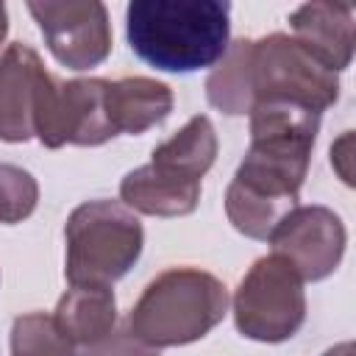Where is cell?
Wrapping results in <instances>:
<instances>
[{
	"mask_svg": "<svg viewBox=\"0 0 356 356\" xmlns=\"http://www.w3.org/2000/svg\"><path fill=\"white\" fill-rule=\"evenodd\" d=\"M331 167L348 186H353V131H345L331 145Z\"/></svg>",
	"mask_w": 356,
	"mask_h": 356,
	"instance_id": "44dd1931",
	"label": "cell"
},
{
	"mask_svg": "<svg viewBox=\"0 0 356 356\" xmlns=\"http://www.w3.org/2000/svg\"><path fill=\"white\" fill-rule=\"evenodd\" d=\"M53 75L31 44L11 42L0 53V142L33 139V122Z\"/></svg>",
	"mask_w": 356,
	"mask_h": 356,
	"instance_id": "30bf717a",
	"label": "cell"
},
{
	"mask_svg": "<svg viewBox=\"0 0 356 356\" xmlns=\"http://www.w3.org/2000/svg\"><path fill=\"white\" fill-rule=\"evenodd\" d=\"M11 356H78L53 314L25 312L11 323Z\"/></svg>",
	"mask_w": 356,
	"mask_h": 356,
	"instance_id": "ac0fdd59",
	"label": "cell"
},
{
	"mask_svg": "<svg viewBox=\"0 0 356 356\" xmlns=\"http://www.w3.org/2000/svg\"><path fill=\"white\" fill-rule=\"evenodd\" d=\"M295 267L270 253L250 264L234 289L231 314L242 337L253 342H286L306 323V289Z\"/></svg>",
	"mask_w": 356,
	"mask_h": 356,
	"instance_id": "5b68a950",
	"label": "cell"
},
{
	"mask_svg": "<svg viewBox=\"0 0 356 356\" xmlns=\"http://www.w3.org/2000/svg\"><path fill=\"white\" fill-rule=\"evenodd\" d=\"M39 203V184L36 178L17 167L0 161V222L17 225L33 214Z\"/></svg>",
	"mask_w": 356,
	"mask_h": 356,
	"instance_id": "d6986e66",
	"label": "cell"
},
{
	"mask_svg": "<svg viewBox=\"0 0 356 356\" xmlns=\"http://www.w3.org/2000/svg\"><path fill=\"white\" fill-rule=\"evenodd\" d=\"M172 103V89L156 78L128 75L120 81H108L106 86V114L117 136H139L156 128L170 117Z\"/></svg>",
	"mask_w": 356,
	"mask_h": 356,
	"instance_id": "4fadbf2b",
	"label": "cell"
},
{
	"mask_svg": "<svg viewBox=\"0 0 356 356\" xmlns=\"http://www.w3.org/2000/svg\"><path fill=\"white\" fill-rule=\"evenodd\" d=\"M250 95L281 97L323 114L339 100V75L289 33H267L250 44Z\"/></svg>",
	"mask_w": 356,
	"mask_h": 356,
	"instance_id": "8992f818",
	"label": "cell"
},
{
	"mask_svg": "<svg viewBox=\"0 0 356 356\" xmlns=\"http://www.w3.org/2000/svg\"><path fill=\"white\" fill-rule=\"evenodd\" d=\"M145 356H153V353H145Z\"/></svg>",
	"mask_w": 356,
	"mask_h": 356,
	"instance_id": "cb8c5ba5",
	"label": "cell"
},
{
	"mask_svg": "<svg viewBox=\"0 0 356 356\" xmlns=\"http://www.w3.org/2000/svg\"><path fill=\"white\" fill-rule=\"evenodd\" d=\"M228 314L225 284L200 267H170L147 281L128 312V334L150 348H181L203 339Z\"/></svg>",
	"mask_w": 356,
	"mask_h": 356,
	"instance_id": "7a4b0ae2",
	"label": "cell"
},
{
	"mask_svg": "<svg viewBox=\"0 0 356 356\" xmlns=\"http://www.w3.org/2000/svg\"><path fill=\"white\" fill-rule=\"evenodd\" d=\"M106 78H53L39 106L33 136L50 150L64 145L97 147L114 139L117 134L106 114Z\"/></svg>",
	"mask_w": 356,
	"mask_h": 356,
	"instance_id": "52a82bcc",
	"label": "cell"
},
{
	"mask_svg": "<svg viewBox=\"0 0 356 356\" xmlns=\"http://www.w3.org/2000/svg\"><path fill=\"white\" fill-rule=\"evenodd\" d=\"M6 36H8V8L6 3H0V44L6 42Z\"/></svg>",
	"mask_w": 356,
	"mask_h": 356,
	"instance_id": "603a6c76",
	"label": "cell"
},
{
	"mask_svg": "<svg viewBox=\"0 0 356 356\" xmlns=\"http://www.w3.org/2000/svg\"><path fill=\"white\" fill-rule=\"evenodd\" d=\"M131 50L161 72L214 67L231 44V3L134 0L125 8Z\"/></svg>",
	"mask_w": 356,
	"mask_h": 356,
	"instance_id": "6da1fadb",
	"label": "cell"
},
{
	"mask_svg": "<svg viewBox=\"0 0 356 356\" xmlns=\"http://www.w3.org/2000/svg\"><path fill=\"white\" fill-rule=\"evenodd\" d=\"M53 320L75 348H89L117 328V298L111 286H70L53 312Z\"/></svg>",
	"mask_w": 356,
	"mask_h": 356,
	"instance_id": "5bb4252c",
	"label": "cell"
},
{
	"mask_svg": "<svg viewBox=\"0 0 356 356\" xmlns=\"http://www.w3.org/2000/svg\"><path fill=\"white\" fill-rule=\"evenodd\" d=\"M248 117H250V142L314 150L320 134V114L312 111L309 106L295 100L267 97V100H256Z\"/></svg>",
	"mask_w": 356,
	"mask_h": 356,
	"instance_id": "9a60e30c",
	"label": "cell"
},
{
	"mask_svg": "<svg viewBox=\"0 0 356 356\" xmlns=\"http://www.w3.org/2000/svg\"><path fill=\"white\" fill-rule=\"evenodd\" d=\"M309 161V150L250 142L245 159L239 161L225 189L228 222L242 236L267 242V236L284 220V214H289L298 206Z\"/></svg>",
	"mask_w": 356,
	"mask_h": 356,
	"instance_id": "277c9868",
	"label": "cell"
},
{
	"mask_svg": "<svg viewBox=\"0 0 356 356\" xmlns=\"http://www.w3.org/2000/svg\"><path fill=\"white\" fill-rule=\"evenodd\" d=\"M120 203L150 217H186L200 203V181L142 164L120 181Z\"/></svg>",
	"mask_w": 356,
	"mask_h": 356,
	"instance_id": "7c38bea8",
	"label": "cell"
},
{
	"mask_svg": "<svg viewBox=\"0 0 356 356\" xmlns=\"http://www.w3.org/2000/svg\"><path fill=\"white\" fill-rule=\"evenodd\" d=\"M356 350H353V342H339V345H334V348H328L323 356H353Z\"/></svg>",
	"mask_w": 356,
	"mask_h": 356,
	"instance_id": "7402d4cb",
	"label": "cell"
},
{
	"mask_svg": "<svg viewBox=\"0 0 356 356\" xmlns=\"http://www.w3.org/2000/svg\"><path fill=\"white\" fill-rule=\"evenodd\" d=\"M31 17L58 64L83 72L100 67L111 53L108 8L97 0H31Z\"/></svg>",
	"mask_w": 356,
	"mask_h": 356,
	"instance_id": "ba28073f",
	"label": "cell"
},
{
	"mask_svg": "<svg viewBox=\"0 0 356 356\" xmlns=\"http://www.w3.org/2000/svg\"><path fill=\"white\" fill-rule=\"evenodd\" d=\"M217 147L220 142L211 120L206 114H195L178 134H172L167 142L153 147L150 164L192 181H200L211 170L217 159Z\"/></svg>",
	"mask_w": 356,
	"mask_h": 356,
	"instance_id": "2e32d148",
	"label": "cell"
},
{
	"mask_svg": "<svg viewBox=\"0 0 356 356\" xmlns=\"http://www.w3.org/2000/svg\"><path fill=\"white\" fill-rule=\"evenodd\" d=\"M292 36L314 53L337 75L350 67L353 58V6L314 0L289 14Z\"/></svg>",
	"mask_w": 356,
	"mask_h": 356,
	"instance_id": "8fae6325",
	"label": "cell"
},
{
	"mask_svg": "<svg viewBox=\"0 0 356 356\" xmlns=\"http://www.w3.org/2000/svg\"><path fill=\"white\" fill-rule=\"evenodd\" d=\"M64 275L70 286H111L139 261L145 228L120 200H86L64 225Z\"/></svg>",
	"mask_w": 356,
	"mask_h": 356,
	"instance_id": "3957f363",
	"label": "cell"
},
{
	"mask_svg": "<svg viewBox=\"0 0 356 356\" xmlns=\"http://www.w3.org/2000/svg\"><path fill=\"white\" fill-rule=\"evenodd\" d=\"M150 353V348L139 345L128 328H114L106 339H100L97 345L89 348H78V356H145Z\"/></svg>",
	"mask_w": 356,
	"mask_h": 356,
	"instance_id": "ffe728a7",
	"label": "cell"
},
{
	"mask_svg": "<svg viewBox=\"0 0 356 356\" xmlns=\"http://www.w3.org/2000/svg\"><path fill=\"white\" fill-rule=\"evenodd\" d=\"M250 44H253V39H234L228 44L225 56L211 67V72L206 78V100L228 117L248 114L253 106Z\"/></svg>",
	"mask_w": 356,
	"mask_h": 356,
	"instance_id": "e0dca14e",
	"label": "cell"
},
{
	"mask_svg": "<svg viewBox=\"0 0 356 356\" xmlns=\"http://www.w3.org/2000/svg\"><path fill=\"white\" fill-rule=\"evenodd\" d=\"M273 253L286 259L303 281L328 278L345 256V222L328 206H295L267 236Z\"/></svg>",
	"mask_w": 356,
	"mask_h": 356,
	"instance_id": "9c48e42d",
	"label": "cell"
}]
</instances>
